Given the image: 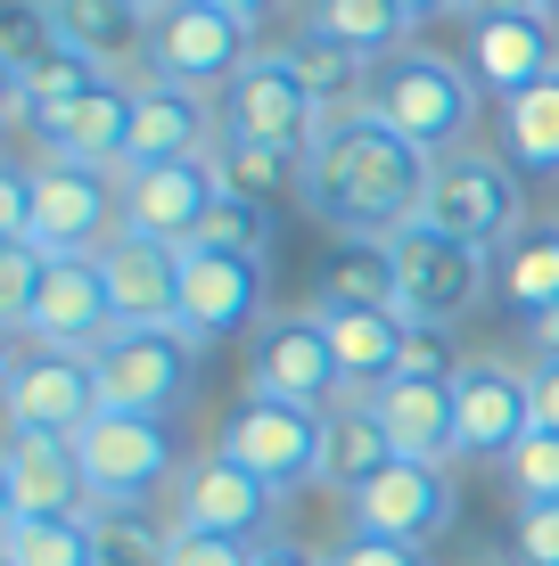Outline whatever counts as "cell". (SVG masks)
Here are the masks:
<instances>
[{
	"mask_svg": "<svg viewBox=\"0 0 559 566\" xmlns=\"http://www.w3.org/2000/svg\"><path fill=\"white\" fill-rule=\"evenodd\" d=\"M428 172H436L428 148L387 132L371 107H345L330 115L321 148L304 156V213L330 239H395L428 206Z\"/></svg>",
	"mask_w": 559,
	"mask_h": 566,
	"instance_id": "6da1fadb",
	"label": "cell"
},
{
	"mask_svg": "<svg viewBox=\"0 0 559 566\" xmlns=\"http://www.w3.org/2000/svg\"><path fill=\"white\" fill-rule=\"evenodd\" d=\"M362 107L387 132H403L412 148L453 156V148H469V124H477V74H460L436 50H403V57H379L371 66Z\"/></svg>",
	"mask_w": 559,
	"mask_h": 566,
	"instance_id": "7a4b0ae2",
	"label": "cell"
},
{
	"mask_svg": "<svg viewBox=\"0 0 559 566\" xmlns=\"http://www.w3.org/2000/svg\"><path fill=\"white\" fill-rule=\"evenodd\" d=\"M215 124H222V140H263V148H288V156H313L321 132H330V107L304 91L288 50H256L239 66V83L215 91Z\"/></svg>",
	"mask_w": 559,
	"mask_h": 566,
	"instance_id": "3957f363",
	"label": "cell"
},
{
	"mask_svg": "<svg viewBox=\"0 0 559 566\" xmlns=\"http://www.w3.org/2000/svg\"><path fill=\"white\" fill-rule=\"evenodd\" d=\"M247 57H256V25H239L222 0H173V9L148 17V74L157 83L215 99L222 83H239Z\"/></svg>",
	"mask_w": 559,
	"mask_h": 566,
	"instance_id": "277c9868",
	"label": "cell"
},
{
	"mask_svg": "<svg viewBox=\"0 0 559 566\" xmlns=\"http://www.w3.org/2000/svg\"><path fill=\"white\" fill-rule=\"evenodd\" d=\"M124 239V172L107 165H33V247L50 255H107Z\"/></svg>",
	"mask_w": 559,
	"mask_h": 566,
	"instance_id": "5b68a950",
	"label": "cell"
},
{
	"mask_svg": "<svg viewBox=\"0 0 559 566\" xmlns=\"http://www.w3.org/2000/svg\"><path fill=\"white\" fill-rule=\"evenodd\" d=\"M395 280H403V321H428V328H453L486 304L494 287V255L469 239H445V230L412 222L395 230Z\"/></svg>",
	"mask_w": 559,
	"mask_h": 566,
	"instance_id": "8992f818",
	"label": "cell"
},
{
	"mask_svg": "<svg viewBox=\"0 0 559 566\" xmlns=\"http://www.w3.org/2000/svg\"><path fill=\"white\" fill-rule=\"evenodd\" d=\"M0 395H9V427H42V436H83V427L107 411L100 361L33 345V337H17L9 369H0Z\"/></svg>",
	"mask_w": 559,
	"mask_h": 566,
	"instance_id": "52a82bcc",
	"label": "cell"
},
{
	"mask_svg": "<svg viewBox=\"0 0 559 566\" xmlns=\"http://www.w3.org/2000/svg\"><path fill=\"white\" fill-rule=\"evenodd\" d=\"M420 222L445 230V239H469V247H486V255H494V247L518 230V172H510V156H486V148L436 156Z\"/></svg>",
	"mask_w": 559,
	"mask_h": 566,
	"instance_id": "ba28073f",
	"label": "cell"
},
{
	"mask_svg": "<svg viewBox=\"0 0 559 566\" xmlns=\"http://www.w3.org/2000/svg\"><path fill=\"white\" fill-rule=\"evenodd\" d=\"M247 395L263 402H297V411H338L345 369L330 354V328L321 312H272L247 345Z\"/></svg>",
	"mask_w": 559,
	"mask_h": 566,
	"instance_id": "9c48e42d",
	"label": "cell"
},
{
	"mask_svg": "<svg viewBox=\"0 0 559 566\" xmlns=\"http://www.w3.org/2000/svg\"><path fill=\"white\" fill-rule=\"evenodd\" d=\"M321 436H330V411H297V402L247 395L239 411L222 419L215 452L239 460L247 476H263L272 493H297V484H321Z\"/></svg>",
	"mask_w": 559,
	"mask_h": 566,
	"instance_id": "30bf717a",
	"label": "cell"
},
{
	"mask_svg": "<svg viewBox=\"0 0 559 566\" xmlns=\"http://www.w3.org/2000/svg\"><path fill=\"white\" fill-rule=\"evenodd\" d=\"M198 337H182V328H115L100 345V395L107 411H141V419H165L173 402L189 395V378H198Z\"/></svg>",
	"mask_w": 559,
	"mask_h": 566,
	"instance_id": "8fae6325",
	"label": "cell"
},
{
	"mask_svg": "<svg viewBox=\"0 0 559 566\" xmlns=\"http://www.w3.org/2000/svg\"><path fill=\"white\" fill-rule=\"evenodd\" d=\"M74 452H83V476H91V501H100V510H141L165 476H182L165 419H141V411H100L74 436Z\"/></svg>",
	"mask_w": 559,
	"mask_h": 566,
	"instance_id": "7c38bea8",
	"label": "cell"
},
{
	"mask_svg": "<svg viewBox=\"0 0 559 566\" xmlns=\"http://www.w3.org/2000/svg\"><path fill=\"white\" fill-rule=\"evenodd\" d=\"M0 501H9V517H100L74 436H42V427H9Z\"/></svg>",
	"mask_w": 559,
	"mask_h": 566,
	"instance_id": "4fadbf2b",
	"label": "cell"
},
{
	"mask_svg": "<svg viewBox=\"0 0 559 566\" xmlns=\"http://www.w3.org/2000/svg\"><path fill=\"white\" fill-rule=\"evenodd\" d=\"M272 517H280V493L263 476H247L239 460H222V452H206L198 468L173 476V525H189V534L256 542V534H272Z\"/></svg>",
	"mask_w": 559,
	"mask_h": 566,
	"instance_id": "5bb4252c",
	"label": "cell"
},
{
	"mask_svg": "<svg viewBox=\"0 0 559 566\" xmlns=\"http://www.w3.org/2000/svg\"><path fill=\"white\" fill-rule=\"evenodd\" d=\"M345 510H354V534H387V542H420V551H428L453 525L460 501H453V476L436 460H395L387 476H371Z\"/></svg>",
	"mask_w": 559,
	"mask_h": 566,
	"instance_id": "9a60e30c",
	"label": "cell"
},
{
	"mask_svg": "<svg viewBox=\"0 0 559 566\" xmlns=\"http://www.w3.org/2000/svg\"><path fill=\"white\" fill-rule=\"evenodd\" d=\"M222 124H215V99L206 91H182V83H157L148 74L132 91V132H124V172H148V165H189V156H215Z\"/></svg>",
	"mask_w": 559,
	"mask_h": 566,
	"instance_id": "2e32d148",
	"label": "cell"
},
{
	"mask_svg": "<svg viewBox=\"0 0 559 566\" xmlns=\"http://www.w3.org/2000/svg\"><path fill=\"white\" fill-rule=\"evenodd\" d=\"M115 328H124V321H115L100 255H50V280H42V304H33L25 337L58 345V354H100Z\"/></svg>",
	"mask_w": 559,
	"mask_h": 566,
	"instance_id": "e0dca14e",
	"label": "cell"
},
{
	"mask_svg": "<svg viewBox=\"0 0 559 566\" xmlns=\"http://www.w3.org/2000/svg\"><path fill=\"white\" fill-rule=\"evenodd\" d=\"M263 312V255H215V247H182V337L215 345L256 328Z\"/></svg>",
	"mask_w": 559,
	"mask_h": 566,
	"instance_id": "ac0fdd59",
	"label": "cell"
},
{
	"mask_svg": "<svg viewBox=\"0 0 559 566\" xmlns=\"http://www.w3.org/2000/svg\"><path fill=\"white\" fill-rule=\"evenodd\" d=\"M453 402H460V460H510L518 443L535 436L527 369H510V361H494V354L460 361Z\"/></svg>",
	"mask_w": 559,
	"mask_h": 566,
	"instance_id": "d6986e66",
	"label": "cell"
},
{
	"mask_svg": "<svg viewBox=\"0 0 559 566\" xmlns=\"http://www.w3.org/2000/svg\"><path fill=\"white\" fill-rule=\"evenodd\" d=\"M215 206H222V172H215V156L124 172V230H141V239L189 247V239L206 230V213H215Z\"/></svg>",
	"mask_w": 559,
	"mask_h": 566,
	"instance_id": "ffe728a7",
	"label": "cell"
},
{
	"mask_svg": "<svg viewBox=\"0 0 559 566\" xmlns=\"http://www.w3.org/2000/svg\"><path fill=\"white\" fill-rule=\"evenodd\" d=\"M469 74L494 91V99H518V91L551 83V74H559V25L544 9L469 17Z\"/></svg>",
	"mask_w": 559,
	"mask_h": 566,
	"instance_id": "44dd1931",
	"label": "cell"
},
{
	"mask_svg": "<svg viewBox=\"0 0 559 566\" xmlns=\"http://www.w3.org/2000/svg\"><path fill=\"white\" fill-rule=\"evenodd\" d=\"M100 271H107V296L124 328H182V247L124 230L100 255Z\"/></svg>",
	"mask_w": 559,
	"mask_h": 566,
	"instance_id": "7402d4cb",
	"label": "cell"
},
{
	"mask_svg": "<svg viewBox=\"0 0 559 566\" xmlns=\"http://www.w3.org/2000/svg\"><path fill=\"white\" fill-rule=\"evenodd\" d=\"M379 411V427L395 436L403 460H460V402H453V378H387L362 395Z\"/></svg>",
	"mask_w": 559,
	"mask_h": 566,
	"instance_id": "603a6c76",
	"label": "cell"
},
{
	"mask_svg": "<svg viewBox=\"0 0 559 566\" xmlns=\"http://www.w3.org/2000/svg\"><path fill=\"white\" fill-rule=\"evenodd\" d=\"M321 328H330V354L345 369V395H371L403 369V345H412V321L403 312H371V304H313Z\"/></svg>",
	"mask_w": 559,
	"mask_h": 566,
	"instance_id": "cb8c5ba5",
	"label": "cell"
},
{
	"mask_svg": "<svg viewBox=\"0 0 559 566\" xmlns=\"http://www.w3.org/2000/svg\"><path fill=\"white\" fill-rule=\"evenodd\" d=\"M33 132H42V156H58V165H107V172H124L132 91H124V83H100L91 99H74V107L42 115Z\"/></svg>",
	"mask_w": 559,
	"mask_h": 566,
	"instance_id": "d4e9b609",
	"label": "cell"
},
{
	"mask_svg": "<svg viewBox=\"0 0 559 566\" xmlns=\"http://www.w3.org/2000/svg\"><path fill=\"white\" fill-rule=\"evenodd\" d=\"M395 460H403V452H395V436H387V427H379V411H371L362 395H345L338 411H330V436H321V484L354 501L362 484H371V476H387Z\"/></svg>",
	"mask_w": 559,
	"mask_h": 566,
	"instance_id": "484cf974",
	"label": "cell"
},
{
	"mask_svg": "<svg viewBox=\"0 0 559 566\" xmlns=\"http://www.w3.org/2000/svg\"><path fill=\"white\" fill-rule=\"evenodd\" d=\"M313 304H371V312H403L395 239H330V255H321V271H313Z\"/></svg>",
	"mask_w": 559,
	"mask_h": 566,
	"instance_id": "4316f807",
	"label": "cell"
},
{
	"mask_svg": "<svg viewBox=\"0 0 559 566\" xmlns=\"http://www.w3.org/2000/svg\"><path fill=\"white\" fill-rule=\"evenodd\" d=\"M494 296H503L518 321L559 304V222H518L510 239L494 247Z\"/></svg>",
	"mask_w": 559,
	"mask_h": 566,
	"instance_id": "83f0119b",
	"label": "cell"
},
{
	"mask_svg": "<svg viewBox=\"0 0 559 566\" xmlns=\"http://www.w3.org/2000/svg\"><path fill=\"white\" fill-rule=\"evenodd\" d=\"M58 42H74L83 57H100V66L115 74L132 50H148V17L132 9V0H58Z\"/></svg>",
	"mask_w": 559,
	"mask_h": 566,
	"instance_id": "f1b7e54d",
	"label": "cell"
},
{
	"mask_svg": "<svg viewBox=\"0 0 559 566\" xmlns=\"http://www.w3.org/2000/svg\"><path fill=\"white\" fill-rule=\"evenodd\" d=\"M0 566H100V517H0Z\"/></svg>",
	"mask_w": 559,
	"mask_h": 566,
	"instance_id": "f546056e",
	"label": "cell"
},
{
	"mask_svg": "<svg viewBox=\"0 0 559 566\" xmlns=\"http://www.w3.org/2000/svg\"><path fill=\"white\" fill-rule=\"evenodd\" d=\"M313 33H330V42H345L354 57H403V42H412V17H403V0H313V17H304Z\"/></svg>",
	"mask_w": 559,
	"mask_h": 566,
	"instance_id": "4dcf8cb0",
	"label": "cell"
},
{
	"mask_svg": "<svg viewBox=\"0 0 559 566\" xmlns=\"http://www.w3.org/2000/svg\"><path fill=\"white\" fill-rule=\"evenodd\" d=\"M494 124H503L510 172H559V74L535 83V91H518V99H503Z\"/></svg>",
	"mask_w": 559,
	"mask_h": 566,
	"instance_id": "1f68e13d",
	"label": "cell"
},
{
	"mask_svg": "<svg viewBox=\"0 0 559 566\" xmlns=\"http://www.w3.org/2000/svg\"><path fill=\"white\" fill-rule=\"evenodd\" d=\"M215 172H222V198H247V206H272L288 189L304 198V156L263 140H215Z\"/></svg>",
	"mask_w": 559,
	"mask_h": 566,
	"instance_id": "d6a6232c",
	"label": "cell"
},
{
	"mask_svg": "<svg viewBox=\"0 0 559 566\" xmlns=\"http://www.w3.org/2000/svg\"><path fill=\"white\" fill-rule=\"evenodd\" d=\"M288 57H297L304 91H313L330 115H345V99H362V91H371V57H354L345 42H330V33H313V25L288 42Z\"/></svg>",
	"mask_w": 559,
	"mask_h": 566,
	"instance_id": "836d02e7",
	"label": "cell"
},
{
	"mask_svg": "<svg viewBox=\"0 0 559 566\" xmlns=\"http://www.w3.org/2000/svg\"><path fill=\"white\" fill-rule=\"evenodd\" d=\"M42 280H50V247L0 239V321H9V337H25L33 304H42Z\"/></svg>",
	"mask_w": 559,
	"mask_h": 566,
	"instance_id": "e575fe53",
	"label": "cell"
},
{
	"mask_svg": "<svg viewBox=\"0 0 559 566\" xmlns=\"http://www.w3.org/2000/svg\"><path fill=\"white\" fill-rule=\"evenodd\" d=\"M189 247H215V255H263L272 263V206H247V198H222L206 213V230Z\"/></svg>",
	"mask_w": 559,
	"mask_h": 566,
	"instance_id": "d590c367",
	"label": "cell"
},
{
	"mask_svg": "<svg viewBox=\"0 0 559 566\" xmlns=\"http://www.w3.org/2000/svg\"><path fill=\"white\" fill-rule=\"evenodd\" d=\"M50 50H58V17L42 9V0H17L9 25H0V74H9V83H25Z\"/></svg>",
	"mask_w": 559,
	"mask_h": 566,
	"instance_id": "8d00e7d4",
	"label": "cell"
},
{
	"mask_svg": "<svg viewBox=\"0 0 559 566\" xmlns=\"http://www.w3.org/2000/svg\"><path fill=\"white\" fill-rule=\"evenodd\" d=\"M503 476H510L518 510H527V501H559V436H551V427H535V436L503 460Z\"/></svg>",
	"mask_w": 559,
	"mask_h": 566,
	"instance_id": "74e56055",
	"label": "cell"
},
{
	"mask_svg": "<svg viewBox=\"0 0 559 566\" xmlns=\"http://www.w3.org/2000/svg\"><path fill=\"white\" fill-rule=\"evenodd\" d=\"M165 566H256V542H230V534H189V525H173Z\"/></svg>",
	"mask_w": 559,
	"mask_h": 566,
	"instance_id": "f35d334b",
	"label": "cell"
},
{
	"mask_svg": "<svg viewBox=\"0 0 559 566\" xmlns=\"http://www.w3.org/2000/svg\"><path fill=\"white\" fill-rule=\"evenodd\" d=\"M510 542H518V566H559V501H527L510 517Z\"/></svg>",
	"mask_w": 559,
	"mask_h": 566,
	"instance_id": "ab89813d",
	"label": "cell"
},
{
	"mask_svg": "<svg viewBox=\"0 0 559 566\" xmlns=\"http://www.w3.org/2000/svg\"><path fill=\"white\" fill-rule=\"evenodd\" d=\"M395 378H460V361H453V328L412 321V345H403V369H395Z\"/></svg>",
	"mask_w": 559,
	"mask_h": 566,
	"instance_id": "60d3db41",
	"label": "cell"
},
{
	"mask_svg": "<svg viewBox=\"0 0 559 566\" xmlns=\"http://www.w3.org/2000/svg\"><path fill=\"white\" fill-rule=\"evenodd\" d=\"M330 566H428V551L387 534H345V551H330Z\"/></svg>",
	"mask_w": 559,
	"mask_h": 566,
	"instance_id": "b9f144b4",
	"label": "cell"
},
{
	"mask_svg": "<svg viewBox=\"0 0 559 566\" xmlns=\"http://www.w3.org/2000/svg\"><path fill=\"white\" fill-rule=\"evenodd\" d=\"M0 239H33V165L0 172Z\"/></svg>",
	"mask_w": 559,
	"mask_h": 566,
	"instance_id": "7bdbcfd3",
	"label": "cell"
},
{
	"mask_svg": "<svg viewBox=\"0 0 559 566\" xmlns=\"http://www.w3.org/2000/svg\"><path fill=\"white\" fill-rule=\"evenodd\" d=\"M527 402H535V427L559 436V361H535L527 369Z\"/></svg>",
	"mask_w": 559,
	"mask_h": 566,
	"instance_id": "ee69618b",
	"label": "cell"
},
{
	"mask_svg": "<svg viewBox=\"0 0 559 566\" xmlns=\"http://www.w3.org/2000/svg\"><path fill=\"white\" fill-rule=\"evenodd\" d=\"M518 328H527V354H535V361H559V304L527 312V321H518Z\"/></svg>",
	"mask_w": 559,
	"mask_h": 566,
	"instance_id": "f6af8a7d",
	"label": "cell"
},
{
	"mask_svg": "<svg viewBox=\"0 0 559 566\" xmlns=\"http://www.w3.org/2000/svg\"><path fill=\"white\" fill-rule=\"evenodd\" d=\"M256 566H330V558L297 551V542H256Z\"/></svg>",
	"mask_w": 559,
	"mask_h": 566,
	"instance_id": "bcb514c9",
	"label": "cell"
},
{
	"mask_svg": "<svg viewBox=\"0 0 559 566\" xmlns=\"http://www.w3.org/2000/svg\"><path fill=\"white\" fill-rule=\"evenodd\" d=\"M222 9H230V17H239V25H263V17H280V9H288V0H222Z\"/></svg>",
	"mask_w": 559,
	"mask_h": 566,
	"instance_id": "7dc6e473",
	"label": "cell"
},
{
	"mask_svg": "<svg viewBox=\"0 0 559 566\" xmlns=\"http://www.w3.org/2000/svg\"><path fill=\"white\" fill-rule=\"evenodd\" d=\"M469 17H510V9H535V0H460Z\"/></svg>",
	"mask_w": 559,
	"mask_h": 566,
	"instance_id": "c3c4849f",
	"label": "cell"
},
{
	"mask_svg": "<svg viewBox=\"0 0 559 566\" xmlns=\"http://www.w3.org/2000/svg\"><path fill=\"white\" fill-rule=\"evenodd\" d=\"M445 9H460V0H403V17H412V25H420V17H445Z\"/></svg>",
	"mask_w": 559,
	"mask_h": 566,
	"instance_id": "681fc988",
	"label": "cell"
},
{
	"mask_svg": "<svg viewBox=\"0 0 559 566\" xmlns=\"http://www.w3.org/2000/svg\"><path fill=\"white\" fill-rule=\"evenodd\" d=\"M132 9H141V17H157V9H173V0H132Z\"/></svg>",
	"mask_w": 559,
	"mask_h": 566,
	"instance_id": "f907efd6",
	"label": "cell"
},
{
	"mask_svg": "<svg viewBox=\"0 0 559 566\" xmlns=\"http://www.w3.org/2000/svg\"><path fill=\"white\" fill-rule=\"evenodd\" d=\"M42 9H58V0H42Z\"/></svg>",
	"mask_w": 559,
	"mask_h": 566,
	"instance_id": "816d5d0a",
	"label": "cell"
}]
</instances>
